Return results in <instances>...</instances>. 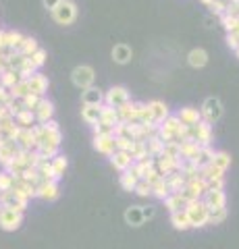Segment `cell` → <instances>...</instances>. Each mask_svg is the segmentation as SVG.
Segmentation results:
<instances>
[{
  "mask_svg": "<svg viewBox=\"0 0 239 249\" xmlns=\"http://www.w3.org/2000/svg\"><path fill=\"white\" fill-rule=\"evenodd\" d=\"M34 133H36V139H37V145H40V143L60 145V142H63V135H60L58 123L55 119H50L48 123L34 124Z\"/></svg>",
  "mask_w": 239,
  "mask_h": 249,
  "instance_id": "cell-1",
  "label": "cell"
},
{
  "mask_svg": "<svg viewBox=\"0 0 239 249\" xmlns=\"http://www.w3.org/2000/svg\"><path fill=\"white\" fill-rule=\"evenodd\" d=\"M185 212L189 216V222L194 229H202L206 227L208 222H210V208L204 199H194L189 201L187 208H185Z\"/></svg>",
  "mask_w": 239,
  "mask_h": 249,
  "instance_id": "cell-2",
  "label": "cell"
},
{
  "mask_svg": "<svg viewBox=\"0 0 239 249\" xmlns=\"http://www.w3.org/2000/svg\"><path fill=\"white\" fill-rule=\"evenodd\" d=\"M185 139L198 142L200 145H210V142H212V123H208V121L202 119L198 124H191V127L187 129V137Z\"/></svg>",
  "mask_w": 239,
  "mask_h": 249,
  "instance_id": "cell-3",
  "label": "cell"
},
{
  "mask_svg": "<svg viewBox=\"0 0 239 249\" xmlns=\"http://www.w3.org/2000/svg\"><path fill=\"white\" fill-rule=\"evenodd\" d=\"M52 19L58 25H71L77 19V4L73 0H63L55 11H52Z\"/></svg>",
  "mask_w": 239,
  "mask_h": 249,
  "instance_id": "cell-4",
  "label": "cell"
},
{
  "mask_svg": "<svg viewBox=\"0 0 239 249\" xmlns=\"http://www.w3.org/2000/svg\"><path fill=\"white\" fill-rule=\"evenodd\" d=\"M94 79H96V73H94V69L88 67V65L75 67L73 73H71V81H73L75 88H79V89L92 88V85H94Z\"/></svg>",
  "mask_w": 239,
  "mask_h": 249,
  "instance_id": "cell-5",
  "label": "cell"
},
{
  "mask_svg": "<svg viewBox=\"0 0 239 249\" xmlns=\"http://www.w3.org/2000/svg\"><path fill=\"white\" fill-rule=\"evenodd\" d=\"M21 224H23V212H17V210L2 206V210H0V229L6 232H13V231H17Z\"/></svg>",
  "mask_w": 239,
  "mask_h": 249,
  "instance_id": "cell-6",
  "label": "cell"
},
{
  "mask_svg": "<svg viewBox=\"0 0 239 249\" xmlns=\"http://www.w3.org/2000/svg\"><path fill=\"white\" fill-rule=\"evenodd\" d=\"M202 119L204 121H208V123H217L221 116H222V102L219 98H214V96H210V98H206L204 100V104H202Z\"/></svg>",
  "mask_w": 239,
  "mask_h": 249,
  "instance_id": "cell-7",
  "label": "cell"
},
{
  "mask_svg": "<svg viewBox=\"0 0 239 249\" xmlns=\"http://www.w3.org/2000/svg\"><path fill=\"white\" fill-rule=\"evenodd\" d=\"M94 150L104 156H110L117 152V137H114V133L94 135Z\"/></svg>",
  "mask_w": 239,
  "mask_h": 249,
  "instance_id": "cell-8",
  "label": "cell"
},
{
  "mask_svg": "<svg viewBox=\"0 0 239 249\" xmlns=\"http://www.w3.org/2000/svg\"><path fill=\"white\" fill-rule=\"evenodd\" d=\"M129 91H127V88H123V85H112V88L106 91V104H110V106H114V108H119V106H123L125 102H129Z\"/></svg>",
  "mask_w": 239,
  "mask_h": 249,
  "instance_id": "cell-9",
  "label": "cell"
},
{
  "mask_svg": "<svg viewBox=\"0 0 239 249\" xmlns=\"http://www.w3.org/2000/svg\"><path fill=\"white\" fill-rule=\"evenodd\" d=\"M109 158H110L112 168L119 170V173H123V170H129L131 166H133V162H135L133 156H131L129 152H125V150H117L114 154H110Z\"/></svg>",
  "mask_w": 239,
  "mask_h": 249,
  "instance_id": "cell-10",
  "label": "cell"
},
{
  "mask_svg": "<svg viewBox=\"0 0 239 249\" xmlns=\"http://www.w3.org/2000/svg\"><path fill=\"white\" fill-rule=\"evenodd\" d=\"M144 104H137V102H125L123 106H119V116L123 123H137V119H140V110H142Z\"/></svg>",
  "mask_w": 239,
  "mask_h": 249,
  "instance_id": "cell-11",
  "label": "cell"
},
{
  "mask_svg": "<svg viewBox=\"0 0 239 249\" xmlns=\"http://www.w3.org/2000/svg\"><path fill=\"white\" fill-rule=\"evenodd\" d=\"M208 208L210 210H219V208H225L227 206V196H225V189H208L202 197Z\"/></svg>",
  "mask_w": 239,
  "mask_h": 249,
  "instance_id": "cell-12",
  "label": "cell"
},
{
  "mask_svg": "<svg viewBox=\"0 0 239 249\" xmlns=\"http://www.w3.org/2000/svg\"><path fill=\"white\" fill-rule=\"evenodd\" d=\"M106 102V93L100 88H88L81 89V104H94V106H102Z\"/></svg>",
  "mask_w": 239,
  "mask_h": 249,
  "instance_id": "cell-13",
  "label": "cell"
},
{
  "mask_svg": "<svg viewBox=\"0 0 239 249\" xmlns=\"http://www.w3.org/2000/svg\"><path fill=\"white\" fill-rule=\"evenodd\" d=\"M19 143L21 150H36L37 147V139H36V133H34V127H21L19 131V137L15 139Z\"/></svg>",
  "mask_w": 239,
  "mask_h": 249,
  "instance_id": "cell-14",
  "label": "cell"
},
{
  "mask_svg": "<svg viewBox=\"0 0 239 249\" xmlns=\"http://www.w3.org/2000/svg\"><path fill=\"white\" fill-rule=\"evenodd\" d=\"M179 164H181V158H173V156H168L165 152L160 154L158 160H156V168L163 173V177L171 175L173 170H179Z\"/></svg>",
  "mask_w": 239,
  "mask_h": 249,
  "instance_id": "cell-15",
  "label": "cell"
},
{
  "mask_svg": "<svg viewBox=\"0 0 239 249\" xmlns=\"http://www.w3.org/2000/svg\"><path fill=\"white\" fill-rule=\"evenodd\" d=\"M100 123H104L106 127H117V124L121 123V116H119V110L114 106H110V104H102L100 106Z\"/></svg>",
  "mask_w": 239,
  "mask_h": 249,
  "instance_id": "cell-16",
  "label": "cell"
},
{
  "mask_svg": "<svg viewBox=\"0 0 239 249\" xmlns=\"http://www.w3.org/2000/svg\"><path fill=\"white\" fill-rule=\"evenodd\" d=\"M165 178H166L168 187H171V193H181L185 187H187V178L189 177L185 173H181V170H173V173L166 175Z\"/></svg>",
  "mask_w": 239,
  "mask_h": 249,
  "instance_id": "cell-17",
  "label": "cell"
},
{
  "mask_svg": "<svg viewBox=\"0 0 239 249\" xmlns=\"http://www.w3.org/2000/svg\"><path fill=\"white\" fill-rule=\"evenodd\" d=\"M110 56H112V60L117 62V65H127V62L131 60V56H133V50H131V46L121 42V44H114L112 46Z\"/></svg>",
  "mask_w": 239,
  "mask_h": 249,
  "instance_id": "cell-18",
  "label": "cell"
},
{
  "mask_svg": "<svg viewBox=\"0 0 239 249\" xmlns=\"http://www.w3.org/2000/svg\"><path fill=\"white\" fill-rule=\"evenodd\" d=\"M148 108H150V112H152V121L156 123V124H163L168 116V108L165 102H160V100H152V102H148Z\"/></svg>",
  "mask_w": 239,
  "mask_h": 249,
  "instance_id": "cell-19",
  "label": "cell"
},
{
  "mask_svg": "<svg viewBox=\"0 0 239 249\" xmlns=\"http://www.w3.org/2000/svg\"><path fill=\"white\" fill-rule=\"evenodd\" d=\"M2 206L4 208H11V210H17V212H23L27 208V199L17 196L13 189L11 191H4V197H2Z\"/></svg>",
  "mask_w": 239,
  "mask_h": 249,
  "instance_id": "cell-20",
  "label": "cell"
},
{
  "mask_svg": "<svg viewBox=\"0 0 239 249\" xmlns=\"http://www.w3.org/2000/svg\"><path fill=\"white\" fill-rule=\"evenodd\" d=\"M27 83H29V91H34V93H37V96H42V98H44V93L48 91V77L42 75V73H34L27 79Z\"/></svg>",
  "mask_w": 239,
  "mask_h": 249,
  "instance_id": "cell-21",
  "label": "cell"
},
{
  "mask_svg": "<svg viewBox=\"0 0 239 249\" xmlns=\"http://www.w3.org/2000/svg\"><path fill=\"white\" fill-rule=\"evenodd\" d=\"M37 197H42L46 201H55L58 197V185L56 181H42L37 185Z\"/></svg>",
  "mask_w": 239,
  "mask_h": 249,
  "instance_id": "cell-22",
  "label": "cell"
},
{
  "mask_svg": "<svg viewBox=\"0 0 239 249\" xmlns=\"http://www.w3.org/2000/svg\"><path fill=\"white\" fill-rule=\"evenodd\" d=\"M34 112H36L37 123H48L52 119V114H55V104H52L48 98H42Z\"/></svg>",
  "mask_w": 239,
  "mask_h": 249,
  "instance_id": "cell-23",
  "label": "cell"
},
{
  "mask_svg": "<svg viewBox=\"0 0 239 249\" xmlns=\"http://www.w3.org/2000/svg\"><path fill=\"white\" fill-rule=\"evenodd\" d=\"M177 116L181 119L183 124L191 127V124H198L200 121H202V110H198V108H194V106H185V108H181Z\"/></svg>",
  "mask_w": 239,
  "mask_h": 249,
  "instance_id": "cell-24",
  "label": "cell"
},
{
  "mask_svg": "<svg viewBox=\"0 0 239 249\" xmlns=\"http://www.w3.org/2000/svg\"><path fill=\"white\" fill-rule=\"evenodd\" d=\"M125 222L129 227H142L146 222V216H144V208L142 206H131L125 210Z\"/></svg>",
  "mask_w": 239,
  "mask_h": 249,
  "instance_id": "cell-25",
  "label": "cell"
},
{
  "mask_svg": "<svg viewBox=\"0 0 239 249\" xmlns=\"http://www.w3.org/2000/svg\"><path fill=\"white\" fill-rule=\"evenodd\" d=\"M187 65L191 69H202L208 65V52L204 48H194L187 54Z\"/></svg>",
  "mask_w": 239,
  "mask_h": 249,
  "instance_id": "cell-26",
  "label": "cell"
},
{
  "mask_svg": "<svg viewBox=\"0 0 239 249\" xmlns=\"http://www.w3.org/2000/svg\"><path fill=\"white\" fill-rule=\"evenodd\" d=\"M187 197L183 196V193H171L166 199H165V206L168 212H179V210H185L187 208Z\"/></svg>",
  "mask_w": 239,
  "mask_h": 249,
  "instance_id": "cell-27",
  "label": "cell"
},
{
  "mask_svg": "<svg viewBox=\"0 0 239 249\" xmlns=\"http://www.w3.org/2000/svg\"><path fill=\"white\" fill-rule=\"evenodd\" d=\"M137 183H140V177H137L131 168H129V170H123L121 177H119V185H121L125 191H135Z\"/></svg>",
  "mask_w": 239,
  "mask_h": 249,
  "instance_id": "cell-28",
  "label": "cell"
},
{
  "mask_svg": "<svg viewBox=\"0 0 239 249\" xmlns=\"http://www.w3.org/2000/svg\"><path fill=\"white\" fill-rule=\"evenodd\" d=\"M165 142L158 137V133H154V135H150L148 139H146V147H148V154L152 156V158H158L160 154L165 152Z\"/></svg>",
  "mask_w": 239,
  "mask_h": 249,
  "instance_id": "cell-29",
  "label": "cell"
},
{
  "mask_svg": "<svg viewBox=\"0 0 239 249\" xmlns=\"http://www.w3.org/2000/svg\"><path fill=\"white\" fill-rule=\"evenodd\" d=\"M171 224H173V229H177V231H187V229H191L189 216H187L185 210H179V212H171Z\"/></svg>",
  "mask_w": 239,
  "mask_h": 249,
  "instance_id": "cell-30",
  "label": "cell"
},
{
  "mask_svg": "<svg viewBox=\"0 0 239 249\" xmlns=\"http://www.w3.org/2000/svg\"><path fill=\"white\" fill-rule=\"evenodd\" d=\"M37 170H40V175H42V181H58V178H60V177L56 175L55 166H52V162L46 160V158L40 160V164H37Z\"/></svg>",
  "mask_w": 239,
  "mask_h": 249,
  "instance_id": "cell-31",
  "label": "cell"
},
{
  "mask_svg": "<svg viewBox=\"0 0 239 249\" xmlns=\"http://www.w3.org/2000/svg\"><path fill=\"white\" fill-rule=\"evenodd\" d=\"M214 154H217V152H214V150H212V147H210V145H202V150H200V152H198V156H196V158H194V162H196V166H198L200 170H202L204 166H208V164H210V162H212V158H214Z\"/></svg>",
  "mask_w": 239,
  "mask_h": 249,
  "instance_id": "cell-32",
  "label": "cell"
},
{
  "mask_svg": "<svg viewBox=\"0 0 239 249\" xmlns=\"http://www.w3.org/2000/svg\"><path fill=\"white\" fill-rule=\"evenodd\" d=\"M81 119H83V123H88V124L100 123V106L83 104V108H81Z\"/></svg>",
  "mask_w": 239,
  "mask_h": 249,
  "instance_id": "cell-33",
  "label": "cell"
},
{
  "mask_svg": "<svg viewBox=\"0 0 239 249\" xmlns=\"http://www.w3.org/2000/svg\"><path fill=\"white\" fill-rule=\"evenodd\" d=\"M200 150H202V145L198 142H191V139L181 142V158H185V160H194Z\"/></svg>",
  "mask_w": 239,
  "mask_h": 249,
  "instance_id": "cell-34",
  "label": "cell"
},
{
  "mask_svg": "<svg viewBox=\"0 0 239 249\" xmlns=\"http://www.w3.org/2000/svg\"><path fill=\"white\" fill-rule=\"evenodd\" d=\"M152 196L158 197V199H163V201H165L168 196H171V187H168V183H166L165 177L158 178V181L152 185Z\"/></svg>",
  "mask_w": 239,
  "mask_h": 249,
  "instance_id": "cell-35",
  "label": "cell"
},
{
  "mask_svg": "<svg viewBox=\"0 0 239 249\" xmlns=\"http://www.w3.org/2000/svg\"><path fill=\"white\" fill-rule=\"evenodd\" d=\"M154 166H156V160H154L152 156H148V158H144V160H140V162H135V164L131 166V170H133V173L140 177V178H144L146 173H148L150 168H154Z\"/></svg>",
  "mask_w": 239,
  "mask_h": 249,
  "instance_id": "cell-36",
  "label": "cell"
},
{
  "mask_svg": "<svg viewBox=\"0 0 239 249\" xmlns=\"http://www.w3.org/2000/svg\"><path fill=\"white\" fill-rule=\"evenodd\" d=\"M15 121H17L19 127H34V123L37 121L36 119V112L29 110V108H23V110L15 116Z\"/></svg>",
  "mask_w": 239,
  "mask_h": 249,
  "instance_id": "cell-37",
  "label": "cell"
},
{
  "mask_svg": "<svg viewBox=\"0 0 239 249\" xmlns=\"http://www.w3.org/2000/svg\"><path fill=\"white\" fill-rule=\"evenodd\" d=\"M27 93H29V83H27V79H19V81L11 88V96H13V98H17V100L25 98Z\"/></svg>",
  "mask_w": 239,
  "mask_h": 249,
  "instance_id": "cell-38",
  "label": "cell"
},
{
  "mask_svg": "<svg viewBox=\"0 0 239 249\" xmlns=\"http://www.w3.org/2000/svg\"><path fill=\"white\" fill-rule=\"evenodd\" d=\"M231 4H233L231 0H214L208 9H210V15H214V17H221V15H225L229 11Z\"/></svg>",
  "mask_w": 239,
  "mask_h": 249,
  "instance_id": "cell-39",
  "label": "cell"
},
{
  "mask_svg": "<svg viewBox=\"0 0 239 249\" xmlns=\"http://www.w3.org/2000/svg\"><path fill=\"white\" fill-rule=\"evenodd\" d=\"M19 79H21V77H19V73H17V71H13V69H6V71H4L2 75H0V83H2L6 89H11L13 85L17 83Z\"/></svg>",
  "mask_w": 239,
  "mask_h": 249,
  "instance_id": "cell-40",
  "label": "cell"
},
{
  "mask_svg": "<svg viewBox=\"0 0 239 249\" xmlns=\"http://www.w3.org/2000/svg\"><path fill=\"white\" fill-rule=\"evenodd\" d=\"M36 152L40 154V158H55V156H58V145H50V143H40L36 147Z\"/></svg>",
  "mask_w": 239,
  "mask_h": 249,
  "instance_id": "cell-41",
  "label": "cell"
},
{
  "mask_svg": "<svg viewBox=\"0 0 239 249\" xmlns=\"http://www.w3.org/2000/svg\"><path fill=\"white\" fill-rule=\"evenodd\" d=\"M34 73H37V67L34 65V62H32V58H25V60H23V65H21V69H19V77H21V79H29V77H32Z\"/></svg>",
  "mask_w": 239,
  "mask_h": 249,
  "instance_id": "cell-42",
  "label": "cell"
},
{
  "mask_svg": "<svg viewBox=\"0 0 239 249\" xmlns=\"http://www.w3.org/2000/svg\"><path fill=\"white\" fill-rule=\"evenodd\" d=\"M221 25L225 27L227 34H231V31H235V29H237L239 19H237V17H233L231 13H225V15H221Z\"/></svg>",
  "mask_w": 239,
  "mask_h": 249,
  "instance_id": "cell-43",
  "label": "cell"
},
{
  "mask_svg": "<svg viewBox=\"0 0 239 249\" xmlns=\"http://www.w3.org/2000/svg\"><path fill=\"white\" fill-rule=\"evenodd\" d=\"M131 156H133L135 162H140L144 158H148V147H146V142H135L133 143V150H131Z\"/></svg>",
  "mask_w": 239,
  "mask_h": 249,
  "instance_id": "cell-44",
  "label": "cell"
},
{
  "mask_svg": "<svg viewBox=\"0 0 239 249\" xmlns=\"http://www.w3.org/2000/svg\"><path fill=\"white\" fill-rule=\"evenodd\" d=\"M212 164L219 166L221 170H227L231 166V156L227 152H217L214 154V158H212Z\"/></svg>",
  "mask_w": 239,
  "mask_h": 249,
  "instance_id": "cell-45",
  "label": "cell"
},
{
  "mask_svg": "<svg viewBox=\"0 0 239 249\" xmlns=\"http://www.w3.org/2000/svg\"><path fill=\"white\" fill-rule=\"evenodd\" d=\"M37 48H40V46H37L36 37H25V40H23V46L19 48V52L23 54V56H32Z\"/></svg>",
  "mask_w": 239,
  "mask_h": 249,
  "instance_id": "cell-46",
  "label": "cell"
},
{
  "mask_svg": "<svg viewBox=\"0 0 239 249\" xmlns=\"http://www.w3.org/2000/svg\"><path fill=\"white\" fill-rule=\"evenodd\" d=\"M23 40H25V36L21 34V31H9V48L19 52V48L23 46Z\"/></svg>",
  "mask_w": 239,
  "mask_h": 249,
  "instance_id": "cell-47",
  "label": "cell"
},
{
  "mask_svg": "<svg viewBox=\"0 0 239 249\" xmlns=\"http://www.w3.org/2000/svg\"><path fill=\"white\" fill-rule=\"evenodd\" d=\"M15 178H17V177H13L9 170H2V173H0V189H2V191H11L13 185H15Z\"/></svg>",
  "mask_w": 239,
  "mask_h": 249,
  "instance_id": "cell-48",
  "label": "cell"
},
{
  "mask_svg": "<svg viewBox=\"0 0 239 249\" xmlns=\"http://www.w3.org/2000/svg\"><path fill=\"white\" fill-rule=\"evenodd\" d=\"M23 100V106L25 108H29V110H36L37 108V104H40V100H42V96H37V93H34V91H29L25 98H21Z\"/></svg>",
  "mask_w": 239,
  "mask_h": 249,
  "instance_id": "cell-49",
  "label": "cell"
},
{
  "mask_svg": "<svg viewBox=\"0 0 239 249\" xmlns=\"http://www.w3.org/2000/svg\"><path fill=\"white\" fill-rule=\"evenodd\" d=\"M52 166H55V170H56L58 177H63L65 170H67V166H69V162H67L65 156H55V158H52Z\"/></svg>",
  "mask_w": 239,
  "mask_h": 249,
  "instance_id": "cell-50",
  "label": "cell"
},
{
  "mask_svg": "<svg viewBox=\"0 0 239 249\" xmlns=\"http://www.w3.org/2000/svg\"><path fill=\"white\" fill-rule=\"evenodd\" d=\"M135 193L140 197H150L152 196V185L146 181V178H140V183H137V187H135Z\"/></svg>",
  "mask_w": 239,
  "mask_h": 249,
  "instance_id": "cell-51",
  "label": "cell"
},
{
  "mask_svg": "<svg viewBox=\"0 0 239 249\" xmlns=\"http://www.w3.org/2000/svg\"><path fill=\"white\" fill-rule=\"evenodd\" d=\"M225 218H227V208L210 210V222H208V224H221Z\"/></svg>",
  "mask_w": 239,
  "mask_h": 249,
  "instance_id": "cell-52",
  "label": "cell"
},
{
  "mask_svg": "<svg viewBox=\"0 0 239 249\" xmlns=\"http://www.w3.org/2000/svg\"><path fill=\"white\" fill-rule=\"evenodd\" d=\"M46 56H48V54H46V50L37 48V50H36L29 58H32V62H34V65H36L37 69H40V67H44V65H46Z\"/></svg>",
  "mask_w": 239,
  "mask_h": 249,
  "instance_id": "cell-53",
  "label": "cell"
},
{
  "mask_svg": "<svg viewBox=\"0 0 239 249\" xmlns=\"http://www.w3.org/2000/svg\"><path fill=\"white\" fill-rule=\"evenodd\" d=\"M133 143L135 139H129V137H117V150H125L131 154V150H133Z\"/></svg>",
  "mask_w": 239,
  "mask_h": 249,
  "instance_id": "cell-54",
  "label": "cell"
},
{
  "mask_svg": "<svg viewBox=\"0 0 239 249\" xmlns=\"http://www.w3.org/2000/svg\"><path fill=\"white\" fill-rule=\"evenodd\" d=\"M144 178H146V181H148L150 185H154V183L158 181V178H163V173H160V170H158L156 166H154V168H150L148 173H146V177H144Z\"/></svg>",
  "mask_w": 239,
  "mask_h": 249,
  "instance_id": "cell-55",
  "label": "cell"
},
{
  "mask_svg": "<svg viewBox=\"0 0 239 249\" xmlns=\"http://www.w3.org/2000/svg\"><path fill=\"white\" fill-rule=\"evenodd\" d=\"M227 46H229V48L233 50V52L239 48V36L235 34V31H231V34H227Z\"/></svg>",
  "mask_w": 239,
  "mask_h": 249,
  "instance_id": "cell-56",
  "label": "cell"
},
{
  "mask_svg": "<svg viewBox=\"0 0 239 249\" xmlns=\"http://www.w3.org/2000/svg\"><path fill=\"white\" fill-rule=\"evenodd\" d=\"M208 189H225V178H212V181H208Z\"/></svg>",
  "mask_w": 239,
  "mask_h": 249,
  "instance_id": "cell-57",
  "label": "cell"
},
{
  "mask_svg": "<svg viewBox=\"0 0 239 249\" xmlns=\"http://www.w3.org/2000/svg\"><path fill=\"white\" fill-rule=\"evenodd\" d=\"M60 2H63V0H42L44 9H46V11H50V13L55 11V9H56V6H58Z\"/></svg>",
  "mask_w": 239,
  "mask_h": 249,
  "instance_id": "cell-58",
  "label": "cell"
},
{
  "mask_svg": "<svg viewBox=\"0 0 239 249\" xmlns=\"http://www.w3.org/2000/svg\"><path fill=\"white\" fill-rule=\"evenodd\" d=\"M9 48V31H2L0 29V50Z\"/></svg>",
  "mask_w": 239,
  "mask_h": 249,
  "instance_id": "cell-59",
  "label": "cell"
},
{
  "mask_svg": "<svg viewBox=\"0 0 239 249\" xmlns=\"http://www.w3.org/2000/svg\"><path fill=\"white\" fill-rule=\"evenodd\" d=\"M144 208V216L146 220H150V218H154V214H156V210H154V206H142Z\"/></svg>",
  "mask_w": 239,
  "mask_h": 249,
  "instance_id": "cell-60",
  "label": "cell"
},
{
  "mask_svg": "<svg viewBox=\"0 0 239 249\" xmlns=\"http://www.w3.org/2000/svg\"><path fill=\"white\" fill-rule=\"evenodd\" d=\"M214 2V0H202V4H206V6H210Z\"/></svg>",
  "mask_w": 239,
  "mask_h": 249,
  "instance_id": "cell-61",
  "label": "cell"
},
{
  "mask_svg": "<svg viewBox=\"0 0 239 249\" xmlns=\"http://www.w3.org/2000/svg\"><path fill=\"white\" fill-rule=\"evenodd\" d=\"M2 197H4V191L0 189V204H2Z\"/></svg>",
  "mask_w": 239,
  "mask_h": 249,
  "instance_id": "cell-62",
  "label": "cell"
},
{
  "mask_svg": "<svg viewBox=\"0 0 239 249\" xmlns=\"http://www.w3.org/2000/svg\"><path fill=\"white\" fill-rule=\"evenodd\" d=\"M235 56H237V58H239V48H237V50H235Z\"/></svg>",
  "mask_w": 239,
  "mask_h": 249,
  "instance_id": "cell-63",
  "label": "cell"
},
{
  "mask_svg": "<svg viewBox=\"0 0 239 249\" xmlns=\"http://www.w3.org/2000/svg\"><path fill=\"white\" fill-rule=\"evenodd\" d=\"M0 210H2V204H0Z\"/></svg>",
  "mask_w": 239,
  "mask_h": 249,
  "instance_id": "cell-64",
  "label": "cell"
}]
</instances>
